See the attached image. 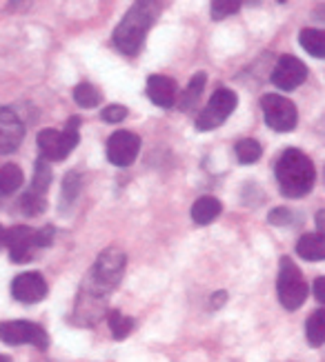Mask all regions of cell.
<instances>
[{
	"label": "cell",
	"instance_id": "cell-19",
	"mask_svg": "<svg viewBox=\"0 0 325 362\" xmlns=\"http://www.w3.org/2000/svg\"><path fill=\"white\" fill-rule=\"evenodd\" d=\"M305 338L312 347L325 344V309L314 311L305 322Z\"/></svg>",
	"mask_w": 325,
	"mask_h": 362
},
{
	"label": "cell",
	"instance_id": "cell-14",
	"mask_svg": "<svg viewBox=\"0 0 325 362\" xmlns=\"http://www.w3.org/2000/svg\"><path fill=\"white\" fill-rule=\"evenodd\" d=\"M25 124L9 107H0V156L16 151L23 143Z\"/></svg>",
	"mask_w": 325,
	"mask_h": 362
},
{
	"label": "cell",
	"instance_id": "cell-3",
	"mask_svg": "<svg viewBox=\"0 0 325 362\" xmlns=\"http://www.w3.org/2000/svg\"><path fill=\"white\" fill-rule=\"evenodd\" d=\"M125 254L120 249L110 247L98 256V260L91 267L89 276L85 278V291L94 298H103L110 293L125 274Z\"/></svg>",
	"mask_w": 325,
	"mask_h": 362
},
{
	"label": "cell",
	"instance_id": "cell-21",
	"mask_svg": "<svg viewBox=\"0 0 325 362\" xmlns=\"http://www.w3.org/2000/svg\"><path fill=\"white\" fill-rule=\"evenodd\" d=\"M234 151H236V158H239L241 165H254L261 158V153H263L261 145L256 143L254 138H243V140H239Z\"/></svg>",
	"mask_w": 325,
	"mask_h": 362
},
{
	"label": "cell",
	"instance_id": "cell-9",
	"mask_svg": "<svg viewBox=\"0 0 325 362\" xmlns=\"http://www.w3.org/2000/svg\"><path fill=\"white\" fill-rule=\"evenodd\" d=\"M52 167L50 163L40 158L34 167V180H32V187H29V192L23 196V211L27 216H38L45 204H47V189L52 185Z\"/></svg>",
	"mask_w": 325,
	"mask_h": 362
},
{
	"label": "cell",
	"instance_id": "cell-12",
	"mask_svg": "<svg viewBox=\"0 0 325 362\" xmlns=\"http://www.w3.org/2000/svg\"><path fill=\"white\" fill-rule=\"evenodd\" d=\"M305 78H307L305 62H301L299 58H294V56H281L276 62L274 71H272V83L278 89H283V91L297 89L299 85L305 83Z\"/></svg>",
	"mask_w": 325,
	"mask_h": 362
},
{
	"label": "cell",
	"instance_id": "cell-2",
	"mask_svg": "<svg viewBox=\"0 0 325 362\" xmlns=\"http://www.w3.org/2000/svg\"><path fill=\"white\" fill-rule=\"evenodd\" d=\"M154 9L156 7L149 3H136L125 13V18L120 21V25L114 31V42L122 54L134 56L141 52L147 31L154 25V16H156Z\"/></svg>",
	"mask_w": 325,
	"mask_h": 362
},
{
	"label": "cell",
	"instance_id": "cell-11",
	"mask_svg": "<svg viewBox=\"0 0 325 362\" xmlns=\"http://www.w3.org/2000/svg\"><path fill=\"white\" fill-rule=\"evenodd\" d=\"M138 151H141V138L132 132H116L107 140V158L116 167H130Z\"/></svg>",
	"mask_w": 325,
	"mask_h": 362
},
{
	"label": "cell",
	"instance_id": "cell-24",
	"mask_svg": "<svg viewBox=\"0 0 325 362\" xmlns=\"http://www.w3.org/2000/svg\"><path fill=\"white\" fill-rule=\"evenodd\" d=\"M205 74H196L192 81H190V85H188V89H185V93H183V98H181V109H190L196 100H198V96L203 93V87H205Z\"/></svg>",
	"mask_w": 325,
	"mask_h": 362
},
{
	"label": "cell",
	"instance_id": "cell-7",
	"mask_svg": "<svg viewBox=\"0 0 325 362\" xmlns=\"http://www.w3.org/2000/svg\"><path fill=\"white\" fill-rule=\"evenodd\" d=\"M236 93L227 89V87H221V89H216L214 91V96L212 100L207 103V107L203 109V112L198 114L196 118V127L200 132H210V129H216V127H221V124L234 114V109H236Z\"/></svg>",
	"mask_w": 325,
	"mask_h": 362
},
{
	"label": "cell",
	"instance_id": "cell-8",
	"mask_svg": "<svg viewBox=\"0 0 325 362\" xmlns=\"http://www.w3.org/2000/svg\"><path fill=\"white\" fill-rule=\"evenodd\" d=\"M261 107H263V116H266V122L274 132H292L297 127V107L292 105V100L278 96V93H268V96L261 98Z\"/></svg>",
	"mask_w": 325,
	"mask_h": 362
},
{
	"label": "cell",
	"instance_id": "cell-31",
	"mask_svg": "<svg viewBox=\"0 0 325 362\" xmlns=\"http://www.w3.org/2000/svg\"><path fill=\"white\" fill-rule=\"evenodd\" d=\"M314 18H317V21H321V23H325V5H321V7L314 11Z\"/></svg>",
	"mask_w": 325,
	"mask_h": 362
},
{
	"label": "cell",
	"instance_id": "cell-10",
	"mask_svg": "<svg viewBox=\"0 0 325 362\" xmlns=\"http://www.w3.org/2000/svg\"><path fill=\"white\" fill-rule=\"evenodd\" d=\"M0 340L5 344H34L38 349H47L50 338L42 327L34 322H0Z\"/></svg>",
	"mask_w": 325,
	"mask_h": 362
},
{
	"label": "cell",
	"instance_id": "cell-23",
	"mask_svg": "<svg viewBox=\"0 0 325 362\" xmlns=\"http://www.w3.org/2000/svg\"><path fill=\"white\" fill-rule=\"evenodd\" d=\"M107 325H110V329H112V334H114L116 340L127 338L132 334V329H134L132 318L122 316L120 311H110V313H107Z\"/></svg>",
	"mask_w": 325,
	"mask_h": 362
},
{
	"label": "cell",
	"instance_id": "cell-22",
	"mask_svg": "<svg viewBox=\"0 0 325 362\" xmlns=\"http://www.w3.org/2000/svg\"><path fill=\"white\" fill-rule=\"evenodd\" d=\"M101 91L94 87V85H89V83H81V85H76L74 89V100L79 103L81 107L85 109H94L101 105Z\"/></svg>",
	"mask_w": 325,
	"mask_h": 362
},
{
	"label": "cell",
	"instance_id": "cell-20",
	"mask_svg": "<svg viewBox=\"0 0 325 362\" xmlns=\"http://www.w3.org/2000/svg\"><path fill=\"white\" fill-rule=\"evenodd\" d=\"M23 185V171L16 165L0 167V196H11Z\"/></svg>",
	"mask_w": 325,
	"mask_h": 362
},
{
	"label": "cell",
	"instance_id": "cell-15",
	"mask_svg": "<svg viewBox=\"0 0 325 362\" xmlns=\"http://www.w3.org/2000/svg\"><path fill=\"white\" fill-rule=\"evenodd\" d=\"M147 96L154 105L163 109L174 107L176 103V83L167 76H149L147 81Z\"/></svg>",
	"mask_w": 325,
	"mask_h": 362
},
{
	"label": "cell",
	"instance_id": "cell-6",
	"mask_svg": "<svg viewBox=\"0 0 325 362\" xmlns=\"http://www.w3.org/2000/svg\"><path fill=\"white\" fill-rule=\"evenodd\" d=\"M276 291H278V300H281V305L290 311L299 309L307 298V282H305L303 274L299 272V267L290 258H281Z\"/></svg>",
	"mask_w": 325,
	"mask_h": 362
},
{
	"label": "cell",
	"instance_id": "cell-1",
	"mask_svg": "<svg viewBox=\"0 0 325 362\" xmlns=\"http://www.w3.org/2000/svg\"><path fill=\"white\" fill-rule=\"evenodd\" d=\"M276 180L281 187L283 196L287 198H303L314 187L317 171L312 160L299 149H287L281 153L276 163Z\"/></svg>",
	"mask_w": 325,
	"mask_h": 362
},
{
	"label": "cell",
	"instance_id": "cell-29",
	"mask_svg": "<svg viewBox=\"0 0 325 362\" xmlns=\"http://www.w3.org/2000/svg\"><path fill=\"white\" fill-rule=\"evenodd\" d=\"M314 296L317 300L325 305V278H317L314 280Z\"/></svg>",
	"mask_w": 325,
	"mask_h": 362
},
{
	"label": "cell",
	"instance_id": "cell-33",
	"mask_svg": "<svg viewBox=\"0 0 325 362\" xmlns=\"http://www.w3.org/2000/svg\"><path fill=\"white\" fill-rule=\"evenodd\" d=\"M0 362H9V360H7L5 356H0Z\"/></svg>",
	"mask_w": 325,
	"mask_h": 362
},
{
	"label": "cell",
	"instance_id": "cell-30",
	"mask_svg": "<svg viewBox=\"0 0 325 362\" xmlns=\"http://www.w3.org/2000/svg\"><path fill=\"white\" fill-rule=\"evenodd\" d=\"M317 229H319V235H323V238H325V209H321L317 214Z\"/></svg>",
	"mask_w": 325,
	"mask_h": 362
},
{
	"label": "cell",
	"instance_id": "cell-13",
	"mask_svg": "<svg viewBox=\"0 0 325 362\" xmlns=\"http://www.w3.org/2000/svg\"><path fill=\"white\" fill-rule=\"evenodd\" d=\"M11 296L23 305H36L47 296V282H45V278L36 272H25L13 278Z\"/></svg>",
	"mask_w": 325,
	"mask_h": 362
},
{
	"label": "cell",
	"instance_id": "cell-5",
	"mask_svg": "<svg viewBox=\"0 0 325 362\" xmlns=\"http://www.w3.org/2000/svg\"><path fill=\"white\" fill-rule=\"evenodd\" d=\"M79 129H81V118H69L65 124V132L56 129H42L38 134V149L40 156L47 163H60L79 145Z\"/></svg>",
	"mask_w": 325,
	"mask_h": 362
},
{
	"label": "cell",
	"instance_id": "cell-18",
	"mask_svg": "<svg viewBox=\"0 0 325 362\" xmlns=\"http://www.w3.org/2000/svg\"><path fill=\"white\" fill-rule=\"evenodd\" d=\"M299 42L309 56L325 58V31L323 29H303L299 34Z\"/></svg>",
	"mask_w": 325,
	"mask_h": 362
},
{
	"label": "cell",
	"instance_id": "cell-32",
	"mask_svg": "<svg viewBox=\"0 0 325 362\" xmlns=\"http://www.w3.org/2000/svg\"><path fill=\"white\" fill-rule=\"evenodd\" d=\"M7 245V229L0 227V249H3Z\"/></svg>",
	"mask_w": 325,
	"mask_h": 362
},
{
	"label": "cell",
	"instance_id": "cell-17",
	"mask_svg": "<svg viewBox=\"0 0 325 362\" xmlns=\"http://www.w3.org/2000/svg\"><path fill=\"white\" fill-rule=\"evenodd\" d=\"M297 254L303 260H325V238L319 233H305L297 243Z\"/></svg>",
	"mask_w": 325,
	"mask_h": 362
},
{
	"label": "cell",
	"instance_id": "cell-27",
	"mask_svg": "<svg viewBox=\"0 0 325 362\" xmlns=\"http://www.w3.org/2000/svg\"><path fill=\"white\" fill-rule=\"evenodd\" d=\"M125 116H127V109L122 105H110V107H105L103 114H101V118L105 122H112V124L122 122V120H125Z\"/></svg>",
	"mask_w": 325,
	"mask_h": 362
},
{
	"label": "cell",
	"instance_id": "cell-26",
	"mask_svg": "<svg viewBox=\"0 0 325 362\" xmlns=\"http://www.w3.org/2000/svg\"><path fill=\"white\" fill-rule=\"evenodd\" d=\"M79 192H81V176L79 174H67V178L63 182V204L74 202V198Z\"/></svg>",
	"mask_w": 325,
	"mask_h": 362
},
{
	"label": "cell",
	"instance_id": "cell-25",
	"mask_svg": "<svg viewBox=\"0 0 325 362\" xmlns=\"http://www.w3.org/2000/svg\"><path fill=\"white\" fill-rule=\"evenodd\" d=\"M239 9H241V3H229V0H216V3H212V7H210L214 21H223L227 16L236 13Z\"/></svg>",
	"mask_w": 325,
	"mask_h": 362
},
{
	"label": "cell",
	"instance_id": "cell-28",
	"mask_svg": "<svg viewBox=\"0 0 325 362\" xmlns=\"http://www.w3.org/2000/svg\"><path fill=\"white\" fill-rule=\"evenodd\" d=\"M268 220H270L272 225L285 227V225H292V223H294V214H292L290 209H285V207H278V209H274V211L270 214Z\"/></svg>",
	"mask_w": 325,
	"mask_h": 362
},
{
	"label": "cell",
	"instance_id": "cell-4",
	"mask_svg": "<svg viewBox=\"0 0 325 362\" xmlns=\"http://www.w3.org/2000/svg\"><path fill=\"white\" fill-rule=\"evenodd\" d=\"M54 240V227H42L38 231L29 229L25 225L7 229V249L13 262L32 260L40 249H45Z\"/></svg>",
	"mask_w": 325,
	"mask_h": 362
},
{
	"label": "cell",
	"instance_id": "cell-16",
	"mask_svg": "<svg viewBox=\"0 0 325 362\" xmlns=\"http://www.w3.org/2000/svg\"><path fill=\"white\" fill-rule=\"evenodd\" d=\"M223 207H221V202L212 198V196H203V198H198L194 202V207H192V220L196 225H210L214 223L216 218L221 216Z\"/></svg>",
	"mask_w": 325,
	"mask_h": 362
}]
</instances>
